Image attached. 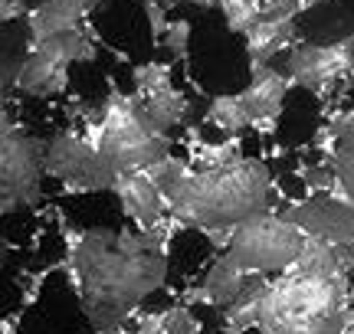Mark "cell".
Returning a JSON list of instances; mask_svg holds the SVG:
<instances>
[{
    "label": "cell",
    "instance_id": "cell-1",
    "mask_svg": "<svg viewBox=\"0 0 354 334\" xmlns=\"http://www.w3.org/2000/svg\"><path fill=\"white\" fill-rule=\"evenodd\" d=\"M174 217L154 230L92 226L69 239V272L82 311L99 334H122L131 311L167 282V243Z\"/></svg>",
    "mask_w": 354,
    "mask_h": 334
},
{
    "label": "cell",
    "instance_id": "cell-2",
    "mask_svg": "<svg viewBox=\"0 0 354 334\" xmlns=\"http://www.w3.org/2000/svg\"><path fill=\"white\" fill-rule=\"evenodd\" d=\"M276 174L263 157H240L207 170H187L167 197L171 217L190 230L214 236L220 253L230 230L276 210Z\"/></svg>",
    "mask_w": 354,
    "mask_h": 334
},
{
    "label": "cell",
    "instance_id": "cell-3",
    "mask_svg": "<svg viewBox=\"0 0 354 334\" xmlns=\"http://www.w3.org/2000/svg\"><path fill=\"white\" fill-rule=\"evenodd\" d=\"M354 285L344 272L312 275L289 269L269 279L256 334H344Z\"/></svg>",
    "mask_w": 354,
    "mask_h": 334
},
{
    "label": "cell",
    "instance_id": "cell-4",
    "mask_svg": "<svg viewBox=\"0 0 354 334\" xmlns=\"http://www.w3.org/2000/svg\"><path fill=\"white\" fill-rule=\"evenodd\" d=\"M86 138L99 148L102 161L115 170V177L145 174L148 167L174 155V141L148 128L135 99L122 92H112L99 105V112L88 118Z\"/></svg>",
    "mask_w": 354,
    "mask_h": 334
},
{
    "label": "cell",
    "instance_id": "cell-5",
    "mask_svg": "<svg viewBox=\"0 0 354 334\" xmlns=\"http://www.w3.org/2000/svg\"><path fill=\"white\" fill-rule=\"evenodd\" d=\"M305 233L289 223V219L269 210L263 217H253L240 223L236 230H230L223 253L233 259V266H240L246 275H269L276 279L282 272L295 266V259L302 256Z\"/></svg>",
    "mask_w": 354,
    "mask_h": 334
},
{
    "label": "cell",
    "instance_id": "cell-6",
    "mask_svg": "<svg viewBox=\"0 0 354 334\" xmlns=\"http://www.w3.org/2000/svg\"><path fill=\"white\" fill-rule=\"evenodd\" d=\"M46 141L0 121V213L26 210L39 200L46 177Z\"/></svg>",
    "mask_w": 354,
    "mask_h": 334
},
{
    "label": "cell",
    "instance_id": "cell-7",
    "mask_svg": "<svg viewBox=\"0 0 354 334\" xmlns=\"http://www.w3.org/2000/svg\"><path fill=\"white\" fill-rule=\"evenodd\" d=\"M276 69L289 79V86H299L318 99H331L348 82H354V39L331 46L295 43L292 50L282 52V66Z\"/></svg>",
    "mask_w": 354,
    "mask_h": 334
},
{
    "label": "cell",
    "instance_id": "cell-8",
    "mask_svg": "<svg viewBox=\"0 0 354 334\" xmlns=\"http://www.w3.org/2000/svg\"><path fill=\"white\" fill-rule=\"evenodd\" d=\"M46 177L59 180L66 190H115V170L102 161L99 148L79 131H59L46 141Z\"/></svg>",
    "mask_w": 354,
    "mask_h": 334
},
{
    "label": "cell",
    "instance_id": "cell-9",
    "mask_svg": "<svg viewBox=\"0 0 354 334\" xmlns=\"http://www.w3.org/2000/svg\"><path fill=\"white\" fill-rule=\"evenodd\" d=\"M135 105H138L145 125L158 135L171 138L177 125L187 118V99L174 89L171 69L165 63H145L135 69Z\"/></svg>",
    "mask_w": 354,
    "mask_h": 334
},
{
    "label": "cell",
    "instance_id": "cell-10",
    "mask_svg": "<svg viewBox=\"0 0 354 334\" xmlns=\"http://www.w3.org/2000/svg\"><path fill=\"white\" fill-rule=\"evenodd\" d=\"M276 213L295 223L305 236H315L325 243H354V204L335 193H308L299 204H282Z\"/></svg>",
    "mask_w": 354,
    "mask_h": 334
},
{
    "label": "cell",
    "instance_id": "cell-11",
    "mask_svg": "<svg viewBox=\"0 0 354 334\" xmlns=\"http://www.w3.org/2000/svg\"><path fill=\"white\" fill-rule=\"evenodd\" d=\"M26 30H30V50H53L86 33V7L82 0H43L26 17Z\"/></svg>",
    "mask_w": 354,
    "mask_h": 334
},
{
    "label": "cell",
    "instance_id": "cell-12",
    "mask_svg": "<svg viewBox=\"0 0 354 334\" xmlns=\"http://www.w3.org/2000/svg\"><path fill=\"white\" fill-rule=\"evenodd\" d=\"M240 99H243V108H246L250 121H253V128H266L286 108L289 79L282 76L276 66H253L250 82L240 89Z\"/></svg>",
    "mask_w": 354,
    "mask_h": 334
},
{
    "label": "cell",
    "instance_id": "cell-13",
    "mask_svg": "<svg viewBox=\"0 0 354 334\" xmlns=\"http://www.w3.org/2000/svg\"><path fill=\"white\" fill-rule=\"evenodd\" d=\"M115 200L122 206V217L131 219L138 230H154L171 217V206H167L165 193L151 184L148 174H125L115 184Z\"/></svg>",
    "mask_w": 354,
    "mask_h": 334
},
{
    "label": "cell",
    "instance_id": "cell-14",
    "mask_svg": "<svg viewBox=\"0 0 354 334\" xmlns=\"http://www.w3.org/2000/svg\"><path fill=\"white\" fill-rule=\"evenodd\" d=\"M17 89L33 99H56L69 89V66L46 50H30L20 66Z\"/></svg>",
    "mask_w": 354,
    "mask_h": 334
},
{
    "label": "cell",
    "instance_id": "cell-15",
    "mask_svg": "<svg viewBox=\"0 0 354 334\" xmlns=\"http://www.w3.org/2000/svg\"><path fill=\"white\" fill-rule=\"evenodd\" d=\"M243 285H246V272L240 266H233V259L227 253H216L207 262V269L201 272V282L194 288V298L203 302V305H210L214 311H227L236 302V295L243 292Z\"/></svg>",
    "mask_w": 354,
    "mask_h": 334
},
{
    "label": "cell",
    "instance_id": "cell-16",
    "mask_svg": "<svg viewBox=\"0 0 354 334\" xmlns=\"http://www.w3.org/2000/svg\"><path fill=\"white\" fill-rule=\"evenodd\" d=\"M295 39V17L292 20H259L243 37V50L250 66H272L286 50H292Z\"/></svg>",
    "mask_w": 354,
    "mask_h": 334
},
{
    "label": "cell",
    "instance_id": "cell-17",
    "mask_svg": "<svg viewBox=\"0 0 354 334\" xmlns=\"http://www.w3.org/2000/svg\"><path fill=\"white\" fill-rule=\"evenodd\" d=\"M207 121L214 125L223 138H240L243 131L253 128V121L246 115V108H243V99L240 92H223V95H216L210 99V108H207Z\"/></svg>",
    "mask_w": 354,
    "mask_h": 334
},
{
    "label": "cell",
    "instance_id": "cell-18",
    "mask_svg": "<svg viewBox=\"0 0 354 334\" xmlns=\"http://www.w3.org/2000/svg\"><path fill=\"white\" fill-rule=\"evenodd\" d=\"M214 3H216V10H220V17H223V26H227L230 33H236V37H246L263 20L259 0H214Z\"/></svg>",
    "mask_w": 354,
    "mask_h": 334
},
{
    "label": "cell",
    "instance_id": "cell-19",
    "mask_svg": "<svg viewBox=\"0 0 354 334\" xmlns=\"http://www.w3.org/2000/svg\"><path fill=\"white\" fill-rule=\"evenodd\" d=\"M331 167H335V197L354 204V144L338 148L331 155Z\"/></svg>",
    "mask_w": 354,
    "mask_h": 334
},
{
    "label": "cell",
    "instance_id": "cell-20",
    "mask_svg": "<svg viewBox=\"0 0 354 334\" xmlns=\"http://www.w3.org/2000/svg\"><path fill=\"white\" fill-rule=\"evenodd\" d=\"M165 334H201V318L187 305H171L165 311Z\"/></svg>",
    "mask_w": 354,
    "mask_h": 334
},
{
    "label": "cell",
    "instance_id": "cell-21",
    "mask_svg": "<svg viewBox=\"0 0 354 334\" xmlns=\"http://www.w3.org/2000/svg\"><path fill=\"white\" fill-rule=\"evenodd\" d=\"M161 46H165L171 56H177V59H187V52H190V23L187 20H171L165 30V37H161Z\"/></svg>",
    "mask_w": 354,
    "mask_h": 334
},
{
    "label": "cell",
    "instance_id": "cell-22",
    "mask_svg": "<svg viewBox=\"0 0 354 334\" xmlns=\"http://www.w3.org/2000/svg\"><path fill=\"white\" fill-rule=\"evenodd\" d=\"M305 7V0H259L263 20H292Z\"/></svg>",
    "mask_w": 354,
    "mask_h": 334
},
{
    "label": "cell",
    "instance_id": "cell-23",
    "mask_svg": "<svg viewBox=\"0 0 354 334\" xmlns=\"http://www.w3.org/2000/svg\"><path fill=\"white\" fill-rule=\"evenodd\" d=\"M145 13H148V23H151V37L161 39L167 30V13H165V3H158V0H145Z\"/></svg>",
    "mask_w": 354,
    "mask_h": 334
},
{
    "label": "cell",
    "instance_id": "cell-24",
    "mask_svg": "<svg viewBox=\"0 0 354 334\" xmlns=\"http://www.w3.org/2000/svg\"><path fill=\"white\" fill-rule=\"evenodd\" d=\"M328 3H335V7H342V10L348 13V20L354 23V0H328Z\"/></svg>",
    "mask_w": 354,
    "mask_h": 334
},
{
    "label": "cell",
    "instance_id": "cell-25",
    "mask_svg": "<svg viewBox=\"0 0 354 334\" xmlns=\"http://www.w3.org/2000/svg\"><path fill=\"white\" fill-rule=\"evenodd\" d=\"M3 259H7V239L0 236V262H3Z\"/></svg>",
    "mask_w": 354,
    "mask_h": 334
},
{
    "label": "cell",
    "instance_id": "cell-26",
    "mask_svg": "<svg viewBox=\"0 0 354 334\" xmlns=\"http://www.w3.org/2000/svg\"><path fill=\"white\" fill-rule=\"evenodd\" d=\"M184 3H194V7H207V3H214V0H184Z\"/></svg>",
    "mask_w": 354,
    "mask_h": 334
}]
</instances>
